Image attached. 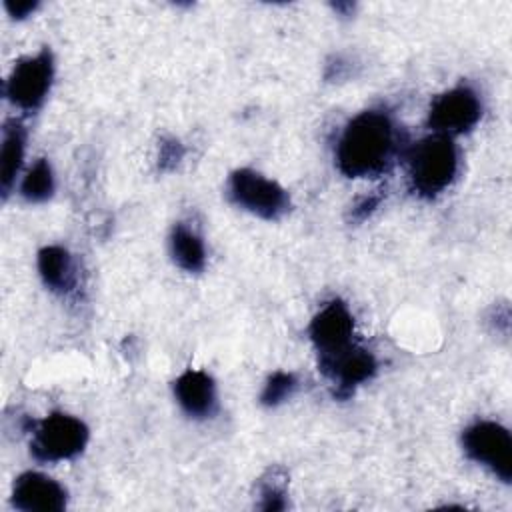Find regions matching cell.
Returning <instances> with one entry per match:
<instances>
[{
  "instance_id": "obj_2",
  "label": "cell",
  "mask_w": 512,
  "mask_h": 512,
  "mask_svg": "<svg viewBox=\"0 0 512 512\" xmlns=\"http://www.w3.org/2000/svg\"><path fill=\"white\" fill-rule=\"evenodd\" d=\"M458 152L452 138L432 134L416 142L408 154L412 188L426 198L440 194L456 176Z\"/></svg>"
},
{
  "instance_id": "obj_5",
  "label": "cell",
  "mask_w": 512,
  "mask_h": 512,
  "mask_svg": "<svg viewBox=\"0 0 512 512\" xmlns=\"http://www.w3.org/2000/svg\"><path fill=\"white\" fill-rule=\"evenodd\" d=\"M228 194L236 206L264 220H276L288 210L286 190L250 168H240L230 176Z\"/></svg>"
},
{
  "instance_id": "obj_4",
  "label": "cell",
  "mask_w": 512,
  "mask_h": 512,
  "mask_svg": "<svg viewBox=\"0 0 512 512\" xmlns=\"http://www.w3.org/2000/svg\"><path fill=\"white\" fill-rule=\"evenodd\" d=\"M464 452L478 464L486 466L502 482L512 478V438L510 432L492 420H480L462 434Z\"/></svg>"
},
{
  "instance_id": "obj_3",
  "label": "cell",
  "mask_w": 512,
  "mask_h": 512,
  "mask_svg": "<svg viewBox=\"0 0 512 512\" xmlns=\"http://www.w3.org/2000/svg\"><path fill=\"white\" fill-rule=\"evenodd\" d=\"M88 442L86 424L70 414H50L32 434L30 452L40 462H60L78 456Z\"/></svg>"
},
{
  "instance_id": "obj_16",
  "label": "cell",
  "mask_w": 512,
  "mask_h": 512,
  "mask_svg": "<svg viewBox=\"0 0 512 512\" xmlns=\"http://www.w3.org/2000/svg\"><path fill=\"white\" fill-rule=\"evenodd\" d=\"M296 386H298V382L292 372H274L262 388L260 402L264 406H278L294 394Z\"/></svg>"
},
{
  "instance_id": "obj_9",
  "label": "cell",
  "mask_w": 512,
  "mask_h": 512,
  "mask_svg": "<svg viewBox=\"0 0 512 512\" xmlns=\"http://www.w3.org/2000/svg\"><path fill=\"white\" fill-rule=\"evenodd\" d=\"M12 504L22 512H58L66 508V490L46 474L24 472L14 482Z\"/></svg>"
},
{
  "instance_id": "obj_7",
  "label": "cell",
  "mask_w": 512,
  "mask_h": 512,
  "mask_svg": "<svg viewBox=\"0 0 512 512\" xmlns=\"http://www.w3.org/2000/svg\"><path fill=\"white\" fill-rule=\"evenodd\" d=\"M480 112L482 106L476 92L460 86L440 94L432 102L428 112V124L434 134L452 138L468 132L480 120Z\"/></svg>"
},
{
  "instance_id": "obj_20",
  "label": "cell",
  "mask_w": 512,
  "mask_h": 512,
  "mask_svg": "<svg viewBox=\"0 0 512 512\" xmlns=\"http://www.w3.org/2000/svg\"><path fill=\"white\" fill-rule=\"evenodd\" d=\"M378 202H380V198H378V196L364 198L358 206H354V214H356L358 218H366V214H370V212L378 206Z\"/></svg>"
},
{
  "instance_id": "obj_18",
  "label": "cell",
  "mask_w": 512,
  "mask_h": 512,
  "mask_svg": "<svg viewBox=\"0 0 512 512\" xmlns=\"http://www.w3.org/2000/svg\"><path fill=\"white\" fill-rule=\"evenodd\" d=\"M182 146L178 140H164L160 146V166L162 168H172L182 160Z\"/></svg>"
},
{
  "instance_id": "obj_12",
  "label": "cell",
  "mask_w": 512,
  "mask_h": 512,
  "mask_svg": "<svg viewBox=\"0 0 512 512\" xmlns=\"http://www.w3.org/2000/svg\"><path fill=\"white\" fill-rule=\"evenodd\" d=\"M26 146V132L20 122L12 120L4 126L2 134V152H0V186L2 194L8 196L10 188L16 182V176L22 166Z\"/></svg>"
},
{
  "instance_id": "obj_1",
  "label": "cell",
  "mask_w": 512,
  "mask_h": 512,
  "mask_svg": "<svg viewBox=\"0 0 512 512\" xmlns=\"http://www.w3.org/2000/svg\"><path fill=\"white\" fill-rule=\"evenodd\" d=\"M396 152V130L388 114L366 110L354 116L336 146V162L348 178L378 176Z\"/></svg>"
},
{
  "instance_id": "obj_19",
  "label": "cell",
  "mask_w": 512,
  "mask_h": 512,
  "mask_svg": "<svg viewBox=\"0 0 512 512\" xmlns=\"http://www.w3.org/2000/svg\"><path fill=\"white\" fill-rule=\"evenodd\" d=\"M36 6H38L36 2H6V10L14 18H26L36 10Z\"/></svg>"
},
{
  "instance_id": "obj_6",
  "label": "cell",
  "mask_w": 512,
  "mask_h": 512,
  "mask_svg": "<svg viewBox=\"0 0 512 512\" xmlns=\"http://www.w3.org/2000/svg\"><path fill=\"white\" fill-rule=\"evenodd\" d=\"M54 66L50 52H38L36 56L22 58L10 72L6 82V96L22 110H36L52 84Z\"/></svg>"
},
{
  "instance_id": "obj_10",
  "label": "cell",
  "mask_w": 512,
  "mask_h": 512,
  "mask_svg": "<svg viewBox=\"0 0 512 512\" xmlns=\"http://www.w3.org/2000/svg\"><path fill=\"white\" fill-rule=\"evenodd\" d=\"M320 368L328 378L338 384L340 392L350 394L356 386L364 384L374 376L376 358L368 350L352 344L348 350L332 358L320 360Z\"/></svg>"
},
{
  "instance_id": "obj_8",
  "label": "cell",
  "mask_w": 512,
  "mask_h": 512,
  "mask_svg": "<svg viewBox=\"0 0 512 512\" xmlns=\"http://www.w3.org/2000/svg\"><path fill=\"white\" fill-rule=\"evenodd\" d=\"M308 332L320 354V360H326L354 344V318L344 302L332 300L312 318Z\"/></svg>"
},
{
  "instance_id": "obj_17",
  "label": "cell",
  "mask_w": 512,
  "mask_h": 512,
  "mask_svg": "<svg viewBox=\"0 0 512 512\" xmlns=\"http://www.w3.org/2000/svg\"><path fill=\"white\" fill-rule=\"evenodd\" d=\"M262 508L264 510H282L286 508L284 500V488H280L276 482H266L262 488Z\"/></svg>"
},
{
  "instance_id": "obj_15",
  "label": "cell",
  "mask_w": 512,
  "mask_h": 512,
  "mask_svg": "<svg viewBox=\"0 0 512 512\" xmlns=\"http://www.w3.org/2000/svg\"><path fill=\"white\" fill-rule=\"evenodd\" d=\"M54 192V174L48 160L40 158L32 164L20 184V194L28 202H44Z\"/></svg>"
},
{
  "instance_id": "obj_13",
  "label": "cell",
  "mask_w": 512,
  "mask_h": 512,
  "mask_svg": "<svg viewBox=\"0 0 512 512\" xmlns=\"http://www.w3.org/2000/svg\"><path fill=\"white\" fill-rule=\"evenodd\" d=\"M38 272L44 284L54 292H68L74 286L72 260L62 246H46L40 250Z\"/></svg>"
},
{
  "instance_id": "obj_14",
  "label": "cell",
  "mask_w": 512,
  "mask_h": 512,
  "mask_svg": "<svg viewBox=\"0 0 512 512\" xmlns=\"http://www.w3.org/2000/svg\"><path fill=\"white\" fill-rule=\"evenodd\" d=\"M170 252L174 262L186 270V272H200L206 264V250H204V242L200 240V236L178 224L172 230L170 236Z\"/></svg>"
},
{
  "instance_id": "obj_11",
  "label": "cell",
  "mask_w": 512,
  "mask_h": 512,
  "mask_svg": "<svg viewBox=\"0 0 512 512\" xmlns=\"http://www.w3.org/2000/svg\"><path fill=\"white\" fill-rule=\"evenodd\" d=\"M174 396L180 408L194 418H206L216 408L214 380L202 370H186L174 382Z\"/></svg>"
}]
</instances>
